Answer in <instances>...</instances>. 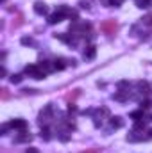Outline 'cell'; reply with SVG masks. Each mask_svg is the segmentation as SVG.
<instances>
[{
	"mask_svg": "<svg viewBox=\"0 0 152 153\" xmlns=\"http://www.w3.org/2000/svg\"><path fill=\"white\" fill-rule=\"evenodd\" d=\"M100 30H102L104 34H108V36H113L114 32L118 30V23H116L114 20H104V22L100 23Z\"/></svg>",
	"mask_w": 152,
	"mask_h": 153,
	"instance_id": "6da1fadb",
	"label": "cell"
},
{
	"mask_svg": "<svg viewBox=\"0 0 152 153\" xmlns=\"http://www.w3.org/2000/svg\"><path fill=\"white\" fill-rule=\"evenodd\" d=\"M52 114H54V107H52V103H48V105L45 107V111H41V112H39L38 123H39V125H47V123L52 119Z\"/></svg>",
	"mask_w": 152,
	"mask_h": 153,
	"instance_id": "7a4b0ae2",
	"label": "cell"
},
{
	"mask_svg": "<svg viewBox=\"0 0 152 153\" xmlns=\"http://www.w3.org/2000/svg\"><path fill=\"white\" fill-rule=\"evenodd\" d=\"M25 73L29 76H32V78H36V80H41V78H45V75H47L39 66H27L25 68Z\"/></svg>",
	"mask_w": 152,
	"mask_h": 153,
	"instance_id": "3957f363",
	"label": "cell"
},
{
	"mask_svg": "<svg viewBox=\"0 0 152 153\" xmlns=\"http://www.w3.org/2000/svg\"><path fill=\"white\" fill-rule=\"evenodd\" d=\"M90 29H91L90 23H81V25H74V27H70V32H74V34H77V36H82V34L90 32Z\"/></svg>",
	"mask_w": 152,
	"mask_h": 153,
	"instance_id": "277c9868",
	"label": "cell"
},
{
	"mask_svg": "<svg viewBox=\"0 0 152 153\" xmlns=\"http://www.w3.org/2000/svg\"><path fill=\"white\" fill-rule=\"evenodd\" d=\"M95 55H97V46L90 45V46L84 50V59H86V61H91V59H95Z\"/></svg>",
	"mask_w": 152,
	"mask_h": 153,
	"instance_id": "5b68a950",
	"label": "cell"
},
{
	"mask_svg": "<svg viewBox=\"0 0 152 153\" xmlns=\"http://www.w3.org/2000/svg\"><path fill=\"white\" fill-rule=\"evenodd\" d=\"M9 125H11V128H14V130H25V128H27V121H23V119H13Z\"/></svg>",
	"mask_w": 152,
	"mask_h": 153,
	"instance_id": "8992f818",
	"label": "cell"
},
{
	"mask_svg": "<svg viewBox=\"0 0 152 153\" xmlns=\"http://www.w3.org/2000/svg\"><path fill=\"white\" fill-rule=\"evenodd\" d=\"M34 13H36V14H39V16L47 14V13H48L47 4H43V2H36V4H34Z\"/></svg>",
	"mask_w": 152,
	"mask_h": 153,
	"instance_id": "52a82bcc",
	"label": "cell"
},
{
	"mask_svg": "<svg viewBox=\"0 0 152 153\" xmlns=\"http://www.w3.org/2000/svg\"><path fill=\"white\" fill-rule=\"evenodd\" d=\"M63 18H65V14H61V13H54V14L48 16V23H50V25H56V23L63 22Z\"/></svg>",
	"mask_w": 152,
	"mask_h": 153,
	"instance_id": "ba28073f",
	"label": "cell"
},
{
	"mask_svg": "<svg viewBox=\"0 0 152 153\" xmlns=\"http://www.w3.org/2000/svg\"><path fill=\"white\" fill-rule=\"evenodd\" d=\"M136 87L140 89V93H143V94H147V93H150L152 91V85L149 82H138L136 84Z\"/></svg>",
	"mask_w": 152,
	"mask_h": 153,
	"instance_id": "9c48e42d",
	"label": "cell"
},
{
	"mask_svg": "<svg viewBox=\"0 0 152 153\" xmlns=\"http://www.w3.org/2000/svg\"><path fill=\"white\" fill-rule=\"evenodd\" d=\"M31 139H32V135H31V134H27L25 130H22V134L16 137V143H29Z\"/></svg>",
	"mask_w": 152,
	"mask_h": 153,
	"instance_id": "30bf717a",
	"label": "cell"
},
{
	"mask_svg": "<svg viewBox=\"0 0 152 153\" xmlns=\"http://www.w3.org/2000/svg\"><path fill=\"white\" fill-rule=\"evenodd\" d=\"M123 126V119L120 117V116H114V117H111V128H122Z\"/></svg>",
	"mask_w": 152,
	"mask_h": 153,
	"instance_id": "8fae6325",
	"label": "cell"
},
{
	"mask_svg": "<svg viewBox=\"0 0 152 153\" xmlns=\"http://www.w3.org/2000/svg\"><path fill=\"white\" fill-rule=\"evenodd\" d=\"M56 39H61V41H65V43H68V45H75V38L66 36V34H56Z\"/></svg>",
	"mask_w": 152,
	"mask_h": 153,
	"instance_id": "7c38bea8",
	"label": "cell"
},
{
	"mask_svg": "<svg viewBox=\"0 0 152 153\" xmlns=\"http://www.w3.org/2000/svg\"><path fill=\"white\" fill-rule=\"evenodd\" d=\"M38 66L43 70V71H45V73H48V71H52V70H54V66H52L50 62H47V61H43V62H41V64H38Z\"/></svg>",
	"mask_w": 152,
	"mask_h": 153,
	"instance_id": "4fadbf2b",
	"label": "cell"
},
{
	"mask_svg": "<svg viewBox=\"0 0 152 153\" xmlns=\"http://www.w3.org/2000/svg\"><path fill=\"white\" fill-rule=\"evenodd\" d=\"M131 119H134V121H140V119H143V111L140 109V111H134V112H131Z\"/></svg>",
	"mask_w": 152,
	"mask_h": 153,
	"instance_id": "5bb4252c",
	"label": "cell"
},
{
	"mask_svg": "<svg viewBox=\"0 0 152 153\" xmlns=\"http://www.w3.org/2000/svg\"><path fill=\"white\" fill-rule=\"evenodd\" d=\"M65 68H66V64H65L63 59H59V61L54 62V70H59V71H61V70H65Z\"/></svg>",
	"mask_w": 152,
	"mask_h": 153,
	"instance_id": "9a60e30c",
	"label": "cell"
},
{
	"mask_svg": "<svg viewBox=\"0 0 152 153\" xmlns=\"http://www.w3.org/2000/svg\"><path fill=\"white\" fill-rule=\"evenodd\" d=\"M39 135H41V139H45V141H50V137H52V135H50V130H48V128H43V130L39 132Z\"/></svg>",
	"mask_w": 152,
	"mask_h": 153,
	"instance_id": "2e32d148",
	"label": "cell"
},
{
	"mask_svg": "<svg viewBox=\"0 0 152 153\" xmlns=\"http://www.w3.org/2000/svg\"><path fill=\"white\" fill-rule=\"evenodd\" d=\"M122 2H123V0H106V4H108L109 7H118V5H122Z\"/></svg>",
	"mask_w": 152,
	"mask_h": 153,
	"instance_id": "e0dca14e",
	"label": "cell"
},
{
	"mask_svg": "<svg viewBox=\"0 0 152 153\" xmlns=\"http://www.w3.org/2000/svg\"><path fill=\"white\" fill-rule=\"evenodd\" d=\"M149 4H150V0H138V2H136V5L141 7V9H143V7H149Z\"/></svg>",
	"mask_w": 152,
	"mask_h": 153,
	"instance_id": "ac0fdd59",
	"label": "cell"
},
{
	"mask_svg": "<svg viewBox=\"0 0 152 153\" xmlns=\"http://www.w3.org/2000/svg\"><path fill=\"white\" fill-rule=\"evenodd\" d=\"M11 82L13 84H20L22 82V75H11Z\"/></svg>",
	"mask_w": 152,
	"mask_h": 153,
	"instance_id": "d6986e66",
	"label": "cell"
},
{
	"mask_svg": "<svg viewBox=\"0 0 152 153\" xmlns=\"http://www.w3.org/2000/svg\"><path fill=\"white\" fill-rule=\"evenodd\" d=\"M150 107H152V102H150V100L141 102V111H143V109H150Z\"/></svg>",
	"mask_w": 152,
	"mask_h": 153,
	"instance_id": "ffe728a7",
	"label": "cell"
},
{
	"mask_svg": "<svg viewBox=\"0 0 152 153\" xmlns=\"http://www.w3.org/2000/svg\"><path fill=\"white\" fill-rule=\"evenodd\" d=\"M143 23H145V25H149V27H152V14H149V16H145V18H143Z\"/></svg>",
	"mask_w": 152,
	"mask_h": 153,
	"instance_id": "44dd1931",
	"label": "cell"
},
{
	"mask_svg": "<svg viewBox=\"0 0 152 153\" xmlns=\"http://www.w3.org/2000/svg\"><path fill=\"white\" fill-rule=\"evenodd\" d=\"M22 45H34V41L31 38H22Z\"/></svg>",
	"mask_w": 152,
	"mask_h": 153,
	"instance_id": "7402d4cb",
	"label": "cell"
},
{
	"mask_svg": "<svg viewBox=\"0 0 152 153\" xmlns=\"http://www.w3.org/2000/svg\"><path fill=\"white\" fill-rule=\"evenodd\" d=\"M59 139H61V141H68V139H70V135H68V132H61V135H59Z\"/></svg>",
	"mask_w": 152,
	"mask_h": 153,
	"instance_id": "603a6c76",
	"label": "cell"
},
{
	"mask_svg": "<svg viewBox=\"0 0 152 153\" xmlns=\"http://www.w3.org/2000/svg\"><path fill=\"white\" fill-rule=\"evenodd\" d=\"M75 96H79V89H75L74 94H66V100H72V98H75Z\"/></svg>",
	"mask_w": 152,
	"mask_h": 153,
	"instance_id": "cb8c5ba5",
	"label": "cell"
},
{
	"mask_svg": "<svg viewBox=\"0 0 152 153\" xmlns=\"http://www.w3.org/2000/svg\"><path fill=\"white\" fill-rule=\"evenodd\" d=\"M68 16L74 18V20H77V11H72V9H70V11H68Z\"/></svg>",
	"mask_w": 152,
	"mask_h": 153,
	"instance_id": "d4e9b609",
	"label": "cell"
},
{
	"mask_svg": "<svg viewBox=\"0 0 152 153\" xmlns=\"http://www.w3.org/2000/svg\"><path fill=\"white\" fill-rule=\"evenodd\" d=\"M9 98V93H7V89H2V100H7Z\"/></svg>",
	"mask_w": 152,
	"mask_h": 153,
	"instance_id": "484cf974",
	"label": "cell"
},
{
	"mask_svg": "<svg viewBox=\"0 0 152 153\" xmlns=\"http://www.w3.org/2000/svg\"><path fill=\"white\" fill-rule=\"evenodd\" d=\"M11 128V125H2V135H5V132Z\"/></svg>",
	"mask_w": 152,
	"mask_h": 153,
	"instance_id": "4316f807",
	"label": "cell"
},
{
	"mask_svg": "<svg viewBox=\"0 0 152 153\" xmlns=\"http://www.w3.org/2000/svg\"><path fill=\"white\" fill-rule=\"evenodd\" d=\"M68 111H70V112H77V107L74 103H70V105H68Z\"/></svg>",
	"mask_w": 152,
	"mask_h": 153,
	"instance_id": "83f0119b",
	"label": "cell"
},
{
	"mask_svg": "<svg viewBox=\"0 0 152 153\" xmlns=\"http://www.w3.org/2000/svg\"><path fill=\"white\" fill-rule=\"evenodd\" d=\"M25 153H39V152H38V148H27Z\"/></svg>",
	"mask_w": 152,
	"mask_h": 153,
	"instance_id": "f1b7e54d",
	"label": "cell"
},
{
	"mask_svg": "<svg viewBox=\"0 0 152 153\" xmlns=\"http://www.w3.org/2000/svg\"><path fill=\"white\" fill-rule=\"evenodd\" d=\"M79 5H81V7H82V9H90V5H88V2H81V4H79Z\"/></svg>",
	"mask_w": 152,
	"mask_h": 153,
	"instance_id": "f546056e",
	"label": "cell"
},
{
	"mask_svg": "<svg viewBox=\"0 0 152 153\" xmlns=\"http://www.w3.org/2000/svg\"><path fill=\"white\" fill-rule=\"evenodd\" d=\"M81 153H99V150H86V152H81Z\"/></svg>",
	"mask_w": 152,
	"mask_h": 153,
	"instance_id": "4dcf8cb0",
	"label": "cell"
},
{
	"mask_svg": "<svg viewBox=\"0 0 152 153\" xmlns=\"http://www.w3.org/2000/svg\"><path fill=\"white\" fill-rule=\"evenodd\" d=\"M149 139H152V128L149 130Z\"/></svg>",
	"mask_w": 152,
	"mask_h": 153,
	"instance_id": "1f68e13d",
	"label": "cell"
},
{
	"mask_svg": "<svg viewBox=\"0 0 152 153\" xmlns=\"http://www.w3.org/2000/svg\"><path fill=\"white\" fill-rule=\"evenodd\" d=\"M149 121H152V114H150V116H149Z\"/></svg>",
	"mask_w": 152,
	"mask_h": 153,
	"instance_id": "d6a6232c",
	"label": "cell"
}]
</instances>
